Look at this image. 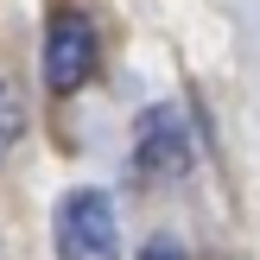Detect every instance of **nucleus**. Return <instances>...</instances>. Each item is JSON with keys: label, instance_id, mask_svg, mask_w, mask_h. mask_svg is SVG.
<instances>
[{"label": "nucleus", "instance_id": "f257e3e1", "mask_svg": "<svg viewBox=\"0 0 260 260\" xmlns=\"http://www.w3.org/2000/svg\"><path fill=\"white\" fill-rule=\"evenodd\" d=\"M51 241L57 260H121V216L102 190H63L51 210Z\"/></svg>", "mask_w": 260, "mask_h": 260}, {"label": "nucleus", "instance_id": "f03ea898", "mask_svg": "<svg viewBox=\"0 0 260 260\" xmlns=\"http://www.w3.org/2000/svg\"><path fill=\"white\" fill-rule=\"evenodd\" d=\"M95 76V25L83 7H57L45 32V89L51 95H76Z\"/></svg>", "mask_w": 260, "mask_h": 260}, {"label": "nucleus", "instance_id": "39448f33", "mask_svg": "<svg viewBox=\"0 0 260 260\" xmlns=\"http://www.w3.org/2000/svg\"><path fill=\"white\" fill-rule=\"evenodd\" d=\"M140 260H190V254H184V248H178V241H172V235H152V241H146V248H140Z\"/></svg>", "mask_w": 260, "mask_h": 260}, {"label": "nucleus", "instance_id": "20e7f679", "mask_svg": "<svg viewBox=\"0 0 260 260\" xmlns=\"http://www.w3.org/2000/svg\"><path fill=\"white\" fill-rule=\"evenodd\" d=\"M19 140H25V102H19V89H13V83H0V165L13 159Z\"/></svg>", "mask_w": 260, "mask_h": 260}, {"label": "nucleus", "instance_id": "7ed1b4c3", "mask_svg": "<svg viewBox=\"0 0 260 260\" xmlns=\"http://www.w3.org/2000/svg\"><path fill=\"white\" fill-rule=\"evenodd\" d=\"M190 159H197V146H190V127L178 108H146L134 127V172L146 178V184H172V178L190 172Z\"/></svg>", "mask_w": 260, "mask_h": 260}]
</instances>
